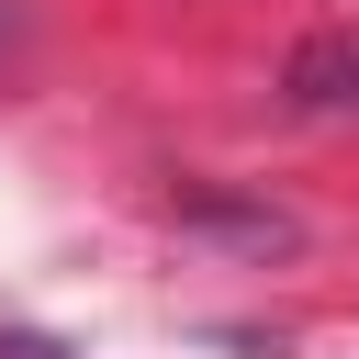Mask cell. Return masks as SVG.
<instances>
[{"mask_svg": "<svg viewBox=\"0 0 359 359\" xmlns=\"http://www.w3.org/2000/svg\"><path fill=\"white\" fill-rule=\"evenodd\" d=\"M280 101L314 123H359V22H325L280 56Z\"/></svg>", "mask_w": 359, "mask_h": 359, "instance_id": "obj_1", "label": "cell"}, {"mask_svg": "<svg viewBox=\"0 0 359 359\" xmlns=\"http://www.w3.org/2000/svg\"><path fill=\"white\" fill-rule=\"evenodd\" d=\"M22 45H34V0H0V67H11Z\"/></svg>", "mask_w": 359, "mask_h": 359, "instance_id": "obj_2", "label": "cell"}, {"mask_svg": "<svg viewBox=\"0 0 359 359\" xmlns=\"http://www.w3.org/2000/svg\"><path fill=\"white\" fill-rule=\"evenodd\" d=\"M0 359H67V348H45V337H22V325H0Z\"/></svg>", "mask_w": 359, "mask_h": 359, "instance_id": "obj_3", "label": "cell"}]
</instances>
